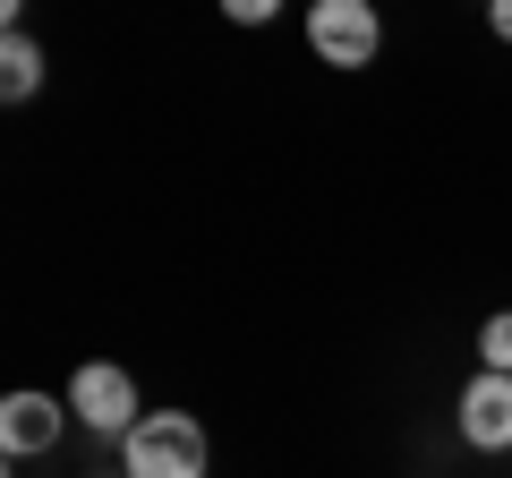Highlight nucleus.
<instances>
[{
	"instance_id": "9",
	"label": "nucleus",
	"mask_w": 512,
	"mask_h": 478,
	"mask_svg": "<svg viewBox=\"0 0 512 478\" xmlns=\"http://www.w3.org/2000/svg\"><path fill=\"white\" fill-rule=\"evenodd\" d=\"M487 26H495L504 43H512V0H487Z\"/></svg>"
},
{
	"instance_id": "2",
	"label": "nucleus",
	"mask_w": 512,
	"mask_h": 478,
	"mask_svg": "<svg viewBox=\"0 0 512 478\" xmlns=\"http://www.w3.org/2000/svg\"><path fill=\"white\" fill-rule=\"evenodd\" d=\"M308 52L325 69H367L384 52V18L376 0H308Z\"/></svg>"
},
{
	"instance_id": "4",
	"label": "nucleus",
	"mask_w": 512,
	"mask_h": 478,
	"mask_svg": "<svg viewBox=\"0 0 512 478\" xmlns=\"http://www.w3.org/2000/svg\"><path fill=\"white\" fill-rule=\"evenodd\" d=\"M69 419H77L69 402H52V393L18 385L9 402H0V453H9V461H35V453H52V444H60V427H69Z\"/></svg>"
},
{
	"instance_id": "5",
	"label": "nucleus",
	"mask_w": 512,
	"mask_h": 478,
	"mask_svg": "<svg viewBox=\"0 0 512 478\" xmlns=\"http://www.w3.org/2000/svg\"><path fill=\"white\" fill-rule=\"evenodd\" d=\"M461 444L470 453H512V376H495V368H478L470 385H461Z\"/></svg>"
},
{
	"instance_id": "3",
	"label": "nucleus",
	"mask_w": 512,
	"mask_h": 478,
	"mask_svg": "<svg viewBox=\"0 0 512 478\" xmlns=\"http://www.w3.org/2000/svg\"><path fill=\"white\" fill-rule=\"evenodd\" d=\"M60 402H69L77 419L94 427V436H128V427L146 419V402H137V376L111 368V359H86V368L69 376V393H60Z\"/></svg>"
},
{
	"instance_id": "7",
	"label": "nucleus",
	"mask_w": 512,
	"mask_h": 478,
	"mask_svg": "<svg viewBox=\"0 0 512 478\" xmlns=\"http://www.w3.org/2000/svg\"><path fill=\"white\" fill-rule=\"evenodd\" d=\"M478 368L512 376V308H504V316H487V325H478Z\"/></svg>"
},
{
	"instance_id": "8",
	"label": "nucleus",
	"mask_w": 512,
	"mask_h": 478,
	"mask_svg": "<svg viewBox=\"0 0 512 478\" xmlns=\"http://www.w3.org/2000/svg\"><path fill=\"white\" fill-rule=\"evenodd\" d=\"M274 9H282V0H222V18H231V26H265Z\"/></svg>"
},
{
	"instance_id": "1",
	"label": "nucleus",
	"mask_w": 512,
	"mask_h": 478,
	"mask_svg": "<svg viewBox=\"0 0 512 478\" xmlns=\"http://www.w3.org/2000/svg\"><path fill=\"white\" fill-rule=\"evenodd\" d=\"M214 444L188 410H146V419L120 436V478H205Z\"/></svg>"
},
{
	"instance_id": "10",
	"label": "nucleus",
	"mask_w": 512,
	"mask_h": 478,
	"mask_svg": "<svg viewBox=\"0 0 512 478\" xmlns=\"http://www.w3.org/2000/svg\"><path fill=\"white\" fill-rule=\"evenodd\" d=\"M0 18H9V35H18V18H26V0H0Z\"/></svg>"
},
{
	"instance_id": "6",
	"label": "nucleus",
	"mask_w": 512,
	"mask_h": 478,
	"mask_svg": "<svg viewBox=\"0 0 512 478\" xmlns=\"http://www.w3.org/2000/svg\"><path fill=\"white\" fill-rule=\"evenodd\" d=\"M0 94H9V103H35L43 94V43H26V35L0 43Z\"/></svg>"
}]
</instances>
